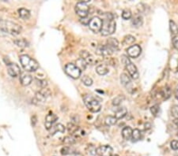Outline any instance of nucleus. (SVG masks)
<instances>
[{
    "label": "nucleus",
    "instance_id": "nucleus-1",
    "mask_svg": "<svg viewBox=\"0 0 178 156\" xmlns=\"http://www.w3.org/2000/svg\"><path fill=\"white\" fill-rule=\"evenodd\" d=\"M103 21L101 33L102 36H109L116 31V22L113 19V15L111 13H106L105 18Z\"/></svg>",
    "mask_w": 178,
    "mask_h": 156
},
{
    "label": "nucleus",
    "instance_id": "nucleus-2",
    "mask_svg": "<svg viewBox=\"0 0 178 156\" xmlns=\"http://www.w3.org/2000/svg\"><path fill=\"white\" fill-rule=\"evenodd\" d=\"M0 29L13 36L19 35L22 30V26L19 24L10 21L5 20H0Z\"/></svg>",
    "mask_w": 178,
    "mask_h": 156
},
{
    "label": "nucleus",
    "instance_id": "nucleus-3",
    "mask_svg": "<svg viewBox=\"0 0 178 156\" xmlns=\"http://www.w3.org/2000/svg\"><path fill=\"white\" fill-rule=\"evenodd\" d=\"M20 62L23 68L29 72H34L36 71L39 67V65L36 60L30 58L29 55L26 54H22L20 56Z\"/></svg>",
    "mask_w": 178,
    "mask_h": 156
},
{
    "label": "nucleus",
    "instance_id": "nucleus-4",
    "mask_svg": "<svg viewBox=\"0 0 178 156\" xmlns=\"http://www.w3.org/2000/svg\"><path fill=\"white\" fill-rule=\"evenodd\" d=\"M83 100H84V103L86 107L91 112L96 113L101 110V105L100 102L98 101L94 96H90V95H86L83 97Z\"/></svg>",
    "mask_w": 178,
    "mask_h": 156
},
{
    "label": "nucleus",
    "instance_id": "nucleus-5",
    "mask_svg": "<svg viewBox=\"0 0 178 156\" xmlns=\"http://www.w3.org/2000/svg\"><path fill=\"white\" fill-rule=\"evenodd\" d=\"M121 60H122L123 64L125 66L127 70H128V73H129V75L132 76V79H134V80L138 79L139 72L138 70H137V68H136V66L131 62L130 59L128 58V56H126V55H122V57H121Z\"/></svg>",
    "mask_w": 178,
    "mask_h": 156
},
{
    "label": "nucleus",
    "instance_id": "nucleus-6",
    "mask_svg": "<svg viewBox=\"0 0 178 156\" xmlns=\"http://www.w3.org/2000/svg\"><path fill=\"white\" fill-rule=\"evenodd\" d=\"M65 72L73 79H78L80 77L82 71L73 63H68L65 66Z\"/></svg>",
    "mask_w": 178,
    "mask_h": 156
},
{
    "label": "nucleus",
    "instance_id": "nucleus-7",
    "mask_svg": "<svg viewBox=\"0 0 178 156\" xmlns=\"http://www.w3.org/2000/svg\"><path fill=\"white\" fill-rule=\"evenodd\" d=\"M75 12L81 18H86L88 16L89 14V6L86 3L83 2L82 1L78 2L75 6Z\"/></svg>",
    "mask_w": 178,
    "mask_h": 156
},
{
    "label": "nucleus",
    "instance_id": "nucleus-8",
    "mask_svg": "<svg viewBox=\"0 0 178 156\" xmlns=\"http://www.w3.org/2000/svg\"><path fill=\"white\" fill-rule=\"evenodd\" d=\"M102 24H103V21L99 17H94L91 18V20L89 24V27L91 30L95 33L101 32L102 28Z\"/></svg>",
    "mask_w": 178,
    "mask_h": 156
},
{
    "label": "nucleus",
    "instance_id": "nucleus-9",
    "mask_svg": "<svg viewBox=\"0 0 178 156\" xmlns=\"http://www.w3.org/2000/svg\"><path fill=\"white\" fill-rule=\"evenodd\" d=\"M7 72L9 75L12 77H17V76H20L22 73L20 67L17 65L16 63H10L7 66Z\"/></svg>",
    "mask_w": 178,
    "mask_h": 156
},
{
    "label": "nucleus",
    "instance_id": "nucleus-10",
    "mask_svg": "<svg viewBox=\"0 0 178 156\" xmlns=\"http://www.w3.org/2000/svg\"><path fill=\"white\" fill-rule=\"evenodd\" d=\"M113 149L108 145H102L97 148L96 153L99 156H112Z\"/></svg>",
    "mask_w": 178,
    "mask_h": 156
},
{
    "label": "nucleus",
    "instance_id": "nucleus-11",
    "mask_svg": "<svg viewBox=\"0 0 178 156\" xmlns=\"http://www.w3.org/2000/svg\"><path fill=\"white\" fill-rule=\"evenodd\" d=\"M58 120V117L56 116L54 114H48L45 118V122H44V125L45 128L48 130H50L53 127V124L56 121Z\"/></svg>",
    "mask_w": 178,
    "mask_h": 156
},
{
    "label": "nucleus",
    "instance_id": "nucleus-12",
    "mask_svg": "<svg viewBox=\"0 0 178 156\" xmlns=\"http://www.w3.org/2000/svg\"><path fill=\"white\" fill-rule=\"evenodd\" d=\"M141 50H142V49H141L140 46H139L138 44H135V45H132V46L129 47L127 49V53L132 58H137L141 53Z\"/></svg>",
    "mask_w": 178,
    "mask_h": 156
},
{
    "label": "nucleus",
    "instance_id": "nucleus-13",
    "mask_svg": "<svg viewBox=\"0 0 178 156\" xmlns=\"http://www.w3.org/2000/svg\"><path fill=\"white\" fill-rule=\"evenodd\" d=\"M97 54L101 56H109L113 54V50L107 45H101L99 46L97 49Z\"/></svg>",
    "mask_w": 178,
    "mask_h": 156
},
{
    "label": "nucleus",
    "instance_id": "nucleus-14",
    "mask_svg": "<svg viewBox=\"0 0 178 156\" xmlns=\"http://www.w3.org/2000/svg\"><path fill=\"white\" fill-rule=\"evenodd\" d=\"M33 80L32 76L30 75L29 73L26 72H23L21 73L20 75V81L21 84L23 85V86H28L31 84Z\"/></svg>",
    "mask_w": 178,
    "mask_h": 156
},
{
    "label": "nucleus",
    "instance_id": "nucleus-15",
    "mask_svg": "<svg viewBox=\"0 0 178 156\" xmlns=\"http://www.w3.org/2000/svg\"><path fill=\"white\" fill-rule=\"evenodd\" d=\"M51 95L50 91L48 90V89H43L40 92H37L36 94V99L37 101H40V102H42V101H44L48 98V96Z\"/></svg>",
    "mask_w": 178,
    "mask_h": 156
},
{
    "label": "nucleus",
    "instance_id": "nucleus-16",
    "mask_svg": "<svg viewBox=\"0 0 178 156\" xmlns=\"http://www.w3.org/2000/svg\"><path fill=\"white\" fill-rule=\"evenodd\" d=\"M106 45L112 49L113 52L118 50L119 49V42L118 40L115 38H108L107 40V44Z\"/></svg>",
    "mask_w": 178,
    "mask_h": 156
},
{
    "label": "nucleus",
    "instance_id": "nucleus-17",
    "mask_svg": "<svg viewBox=\"0 0 178 156\" xmlns=\"http://www.w3.org/2000/svg\"><path fill=\"white\" fill-rule=\"evenodd\" d=\"M133 130L129 126L124 127L122 130V136L125 140H129L132 139V135Z\"/></svg>",
    "mask_w": 178,
    "mask_h": 156
},
{
    "label": "nucleus",
    "instance_id": "nucleus-18",
    "mask_svg": "<svg viewBox=\"0 0 178 156\" xmlns=\"http://www.w3.org/2000/svg\"><path fill=\"white\" fill-rule=\"evenodd\" d=\"M57 132L63 133V132H65V127H64V125H63L62 124L59 123V124H56V125L53 126V127L50 129L51 135H54L55 133H56Z\"/></svg>",
    "mask_w": 178,
    "mask_h": 156
},
{
    "label": "nucleus",
    "instance_id": "nucleus-19",
    "mask_svg": "<svg viewBox=\"0 0 178 156\" xmlns=\"http://www.w3.org/2000/svg\"><path fill=\"white\" fill-rule=\"evenodd\" d=\"M87 65L88 64H87V62H86V61L85 60V59H83V58H79L78 59H77L76 65H75V66H76L81 71H82V70H86V67H87Z\"/></svg>",
    "mask_w": 178,
    "mask_h": 156
},
{
    "label": "nucleus",
    "instance_id": "nucleus-20",
    "mask_svg": "<svg viewBox=\"0 0 178 156\" xmlns=\"http://www.w3.org/2000/svg\"><path fill=\"white\" fill-rule=\"evenodd\" d=\"M128 114V110L125 107H122V108H120L118 110H116V114H115V118L118 120V119H121L124 117H125Z\"/></svg>",
    "mask_w": 178,
    "mask_h": 156
},
{
    "label": "nucleus",
    "instance_id": "nucleus-21",
    "mask_svg": "<svg viewBox=\"0 0 178 156\" xmlns=\"http://www.w3.org/2000/svg\"><path fill=\"white\" fill-rule=\"evenodd\" d=\"M18 13H19V16L21 18L24 19V20H28L30 18V12L27 9L21 8L18 10Z\"/></svg>",
    "mask_w": 178,
    "mask_h": 156
},
{
    "label": "nucleus",
    "instance_id": "nucleus-22",
    "mask_svg": "<svg viewBox=\"0 0 178 156\" xmlns=\"http://www.w3.org/2000/svg\"><path fill=\"white\" fill-rule=\"evenodd\" d=\"M135 41V38L132 35H128L124 38L123 45H132Z\"/></svg>",
    "mask_w": 178,
    "mask_h": 156
},
{
    "label": "nucleus",
    "instance_id": "nucleus-23",
    "mask_svg": "<svg viewBox=\"0 0 178 156\" xmlns=\"http://www.w3.org/2000/svg\"><path fill=\"white\" fill-rule=\"evenodd\" d=\"M96 71L99 75H105L108 73V69L105 65H100L96 68Z\"/></svg>",
    "mask_w": 178,
    "mask_h": 156
},
{
    "label": "nucleus",
    "instance_id": "nucleus-24",
    "mask_svg": "<svg viewBox=\"0 0 178 156\" xmlns=\"http://www.w3.org/2000/svg\"><path fill=\"white\" fill-rule=\"evenodd\" d=\"M141 138V132L140 130L138 128H135V129L133 130L132 135V142H137Z\"/></svg>",
    "mask_w": 178,
    "mask_h": 156
},
{
    "label": "nucleus",
    "instance_id": "nucleus-25",
    "mask_svg": "<svg viewBox=\"0 0 178 156\" xmlns=\"http://www.w3.org/2000/svg\"><path fill=\"white\" fill-rule=\"evenodd\" d=\"M132 24L138 28L139 26H141L142 24V16L140 15H136L135 18H133V20H132Z\"/></svg>",
    "mask_w": 178,
    "mask_h": 156
},
{
    "label": "nucleus",
    "instance_id": "nucleus-26",
    "mask_svg": "<svg viewBox=\"0 0 178 156\" xmlns=\"http://www.w3.org/2000/svg\"><path fill=\"white\" fill-rule=\"evenodd\" d=\"M120 81H121L122 84H124V86H128V84H131L130 77L126 73H122L120 75Z\"/></svg>",
    "mask_w": 178,
    "mask_h": 156
},
{
    "label": "nucleus",
    "instance_id": "nucleus-27",
    "mask_svg": "<svg viewBox=\"0 0 178 156\" xmlns=\"http://www.w3.org/2000/svg\"><path fill=\"white\" fill-rule=\"evenodd\" d=\"M169 28L170 32L173 35H176L178 33V27L176 25V24L173 21L170 20L169 21Z\"/></svg>",
    "mask_w": 178,
    "mask_h": 156
},
{
    "label": "nucleus",
    "instance_id": "nucleus-28",
    "mask_svg": "<svg viewBox=\"0 0 178 156\" xmlns=\"http://www.w3.org/2000/svg\"><path fill=\"white\" fill-rule=\"evenodd\" d=\"M161 93H162V96L164 99H167L171 96V91H170V88L169 87H166L163 89H162Z\"/></svg>",
    "mask_w": 178,
    "mask_h": 156
},
{
    "label": "nucleus",
    "instance_id": "nucleus-29",
    "mask_svg": "<svg viewBox=\"0 0 178 156\" xmlns=\"http://www.w3.org/2000/svg\"><path fill=\"white\" fill-rule=\"evenodd\" d=\"M116 121H117V119L115 118V116H108L105 118L104 122H105V125L107 126H111L116 124Z\"/></svg>",
    "mask_w": 178,
    "mask_h": 156
},
{
    "label": "nucleus",
    "instance_id": "nucleus-30",
    "mask_svg": "<svg viewBox=\"0 0 178 156\" xmlns=\"http://www.w3.org/2000/svg\"><path fill=\"white\" fill-rule=\"evenodd\" d=\"M82 83L86 85V86H91L93 84V80L90 76H83L82 77Z\"/></svg>",
    "mask_w": 178,
    "mask_h": 156
},
{
    "label": "nucleus",
    "instance_id": "nucleus-31",
    "mask_svg": "<svg viewBox=\"0 0 178 156\" xmlns=\"http://www.w3.org/2000/svg\"><path fill=\"white\" fill-rule=\"evenodd\" d=\"M67 129L68 132H70V133H71V134H73V133H75L76 131H78V127L77 125H75L74 124H73V123H69L67 126Z\"/></svg>",
    "mask_w": 178,
    "mask_h": 156
},
{
    "label": "nucleus",
    "instance_id": "nucleus-32",
    "mask_svg": "<svg viewBox=\"0 0 178 156\" xmlns=\"http://www.w3.org/2000/svg\"><path fill=\"white\" fill-rule=\"evenodd\" d=\"M122 18H124V20H128L132 18V12L129 9H125V10H123Z\"/></svg>",
    "mask_w": 178,
    "mask_h": 156
},
{
    "label": "nucleus",
    "instance_id": "nucleus-33",
    "mask_svg": "<svg viewBox=\"0 0 178 156\" xmlns=\"http://www.w3.org/2000/svg\"><path fill=\"white\" fill-rule=\"evenodd\" d=\"M124 97L123 96H116V98L113 99V100H112V104L113 105H115V106H118V105H120L121 102H122V101L124 100Z\"/></svg>",
    "mask_w": 178,
    "mask_h": 156
},
{
    "label": "nucleus",
    "instance_id": "nucleus-34",
    "mask_svg": "<svg viewBox=\"0 0 178 156\" xmlns=\"http://www.w3.org/2000/svg\"><path fill=\"white\" fill-rule=\"evenodd\" d=\"M14 43L16 44V45H18V47H25L27 46V42L26 40H23V39H18V40H14Z\"/></svg>",
    "mask_w": 178,
    "mask_h": 156
},
{
    "label": "nucleus",
    "instance_id": "nucleus-35",
    "mask_svg": "<svg viewBox=\"0 0 178 156\" xmlns=\"http://www.w3.org/2000/svg\"><path fill=\"white\" fill-rule=\"evenodd\" d=\"M72 153V149L70 147H64L61 149V154L63 155H67Z\"/></svg>",
    "mask_w": 178,
    "mask_h": 156
},
{
    "label": "nucleus",
    "instance_id": "nucleus-36",
    "mask_svg": "<svg viewBox=\"0 0 178 156\" xmlns=\"http://www.w3.org/2000/svg\"><path fill=\"white\" fill-rule=\"evenodd\" d=\"M172 114L173 118L178 120V106H173L172 107Z\"/></svg>",
    "mask_w": 178,
    "mask_h": 156
},
{
    "label": "nucleus",
    "instance_id": "nucleus-37",
    "mask_svg": "<svg viewBox=\"0 0 178 156\" xmlns=\"http://www.w3.org/2000/svg\"><path fill=\"white\" fill-rule=\"evenodd\" d=\"M74 142H75V140L71 136H67L63 139V143L67 144H73Z\"/></svg>",
    "mask_w": 178,
    "mask_h": 156
},
{
    "label": "nucleus",
    "instance_id": "nucleus-38",
    "mask_svg": "<svg viewBox=\"0 0 178 156\" xmlns=\"http://www.w3.org/2000/svg\"><path fill=\"white\" fill-rule=\"evenodd\" d=\"M150 111H151V113H152L154 115L156 116L157 114H158V111H159V106H158V105H154V106H153L152 107L150 108Z\"/></svg>",
    "mask_w": 178,
    "mask_h": 156
},
{
    "label": "nucleus",
    "instance_id": "nucleus-39",
    "mask_svg": "<svg viewBox=\"0 0 178 156\" xmlns=\"http://www.w3.org/2000/svg\"><path fill=\"white\" fill-rule=\"evenodd\" d=\"M91 19H90V18H88V16L86 17V18H82L80 19V22L82 24H85V25H89L90 24V21Z\"/></svg>",
    "mask_w": 178,
    "mask_h": 156
},
{
    "label": "nucleus",
    "instance_id": "nucleus-40",
    "mask_svg": "<svg viewBox=\"0 0 178 156\" xmlns=\"http://www.w3.org/2000/svg\"><path fill=\"white\" fill-rule=\"evenodd\" d=\"M170 147L173 150H178V140H173L172 142L170 143Z\"/></svg>",
    "mask_w": 178,
    "mask_h": 156
},
{
    "label": "nucleus",
    "instance_id": "nucleus-41",
    "mask_svg": "<svg viewBox=\"0 0 178 156\" xmlns=\"http://www.w3.org/2000/svg\"><path fill=\"white\" fill-rule=\"evenodd\" d=\"M173 45L174 48L178 50V36H173V38L172 40Z\"/></svg>",
    "mask_w": 178,
    "mask_h": 156
},
{
    "label": "nucleus",
    "instance_id": "nucleus-42",
    "mask_svg": "<svg viewBox=\"0 0 178 156\" xmlns=\"http://www.w3.org/2000/svg\"><path fill=\"white\" fill-rule=\"evenodd\" d=\"M38 84L39 85H40V87H41V88H45V87L47 86V81L45 80H39V83H38Z\"/></svg>",
    "mask_w": 178,
    "mask_h": 156
},
{
    "label": "nucleus",
    "instance_id": "nucleus-43",
    "mask_svg": "<svg viewBox=\"0 0 178 156\" xmlns=\"http://www.w3.org/2000/svg\"><path fill=\"white\" fill-rule=\"evenodd\" d=\"M175 96H176V99L178 100V85H176L175 88Z\"/></svg>",
    "mask_w": 178,
    "mask_h": 156
},
{
    "label": "nucleus",
    "instance_id": "nucleus-44",
    "mask_svg": "<svg viewBox=\"0 0 178 156\" xmlns=\"http://www.w3.org/2000/svg\"><path fill=\"white\" fill-rule=\"evenodd\" d=\"M112 156H119V155H117V154H112Z\"/></svg>",
    "mask_w": 178,
    "mask_h": 156
},
{
    "label": "nucleus",
    "instance_id": "nucleus-45",
    "mask_svg": "<svg viewBox=\"0 0 178 156\" xmlns=\"http://www.w3.org/2000/svg\"><path fill=\"white\" fill-rule=\"evenodd\" d=\"M177 71H178V66H177Z\"/></svg>",
    "mask_w": 178,
    "mask_h": 156
},
{
    "label": "nucleus",
    "instance_id": "nucleus-46",
    "mask_svg": "<svg viewBox=\"0 0 178 156\" xmlns=\"http://www.w3.org/2000/svg\"><path fill=\"white\" fill-rule=\"evenodd\" d=\"M177 136H178V133H177Z\"/></svg>",
    "mask_w": 178,
    "mask_h": 156
}]
</instances>
